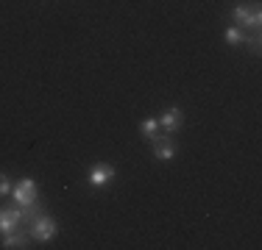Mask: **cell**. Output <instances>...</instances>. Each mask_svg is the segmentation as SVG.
Masks as SVG:
<instances>
[{
    "instance_id": "11",
    "label": "cell",
    "mask_w": 262,
    "mask_h": 250,
    "mask_svg": "<svg viewBox=\"0 0 262 250\" xmlns=\"http://www.w3.org/2000/svg\"><path fill=\"white\" fill-rule=\"evenodd\" d=\"M11 192V184H9V178L6 175H0V197H6Z\"/></svg>"
},
{
    "instance_id": "6",
    "label": "cell",
    "mask_w": 262,
    "mask_h": 250,
    "mask_svg": "<svg viewBox=\"0 0 262 250\" xmlns=\"http://www.w3.org/2000/svg\"><path fill=\"white\" fill-rule=\"evenodd\" d=\"M31 242V234L26 228H17V231H9V234H3V245L6 250H14V247H28Z\"/></svg>"
},
{
    "instance_id": "8",
    "label": "cell",
    "mask_w": 262,
    "mask_h": 250,
    "mask_svg": "<svg viewBox=\"0 0 262 250\" xmlns=\"http://www.w3.org/2000/svg\"><path fill=\"white\" fill-rule=\"evenodd\" d=\"M182 120H184V117H182V111H179V109H167L165 114L159 117V128L165 131V134H176L179 125H182Z\"/></svg>"
},
{
    "instance_id": "3",
    "label": "cell",
    "mask_w": 262,
    "mask_h": 250,
    "mask_svg": "<svg viewBox=\"0 0 262 250\" xmlns=\"http://www.w3.org/2000/svg\"><path fill=\"white\" fill-rule=\"evenodd\" d=\"M26 225V214H23V206H3L0 209V236L9 234V231H17Z\"/></svg>"
},
{
    "instance_id": "4",
    "label": "cell",
    "mask_w": 262,
    "mask_h": 250,
    "mask_svg": "<svg viewBox=\"0 0 262 250\" xmlns=\"http://www.w3.org/2000/svg\"><path fill=\"white\" fill-rule=\"evenodd\" d=\"M151 145H154V156H157L159 161H170L173 156H176V145H173V136L170 134H157L151 139Z\"/></svg>"
},
{
    "instance_id": "7",
    "label": "cell",
    "mask_w": 262,
    "mask_h": 250,
    "mask_svg": "<svg viewBox=\"0 0 262 250\" xmlns=\"http://www.w3.org/2000/svg\"><path fill=\"white\" fill-rule=\"evenodd\" d=\"M112 178H115V167L112 164H95L90 170V184L92 186H106Z\"/></svg>"
},
{
    "instance_id": "10",
    "label": "cell",
    "mask_w": 262,
    "mask_h": 250,
    "mask_svg": "<svg viewBox=\"0 0 262 250\" xmlns=\"http://www.w3.org/2000/svg\"><path fill=\"white\" fill-rule=\"evenodd\" d=\"M140 131H142V136H145V139L151 142L154 136H157V131H162V128H159V120H157V117H151V120H145V122L140 125Z\"/></svg>"
},
{
    "instance_id": "9",
    "label": "cell",
    "mask_w": 262,
    "mask_h": 250,
    "mask_svg": "<svg viewBox=\"0 0 262 250\" xmlns=\"http://www.w3.org/2000/svg\"><path fill=\"white\" fill-rule=\"evenodd\" d=\"M223 36H226L229 45H246V42H248V34H246L243 28H237V25L226 28V34H223Z\"/></svg>"
},
{
    "instance_id": "1",
    "label": "cell",
    "mask_w": 262,
    "mask_h": 250,
    "mask_svg": "<svg viewBox=\"0 0 262 250\" xmlns=\"http://www.w3.org/2000/svg\"><path fill=\"white\" fill-rule=\"evenodd\" d=\"M28 225V234H31V239H39V242H51L53 236H56V220L51 214H36Z\"/></svg>"
},
{
    "instance_id": "5",
    "label": "cell",
    "mask_w": 262,
    "mask_h": 250,
    "mask_svg": "<svg viewBox=\"0 0 262 250\" xmlns=\"http://www.w3.org/2000/svg\"><path fill=\"white\" fill-rule=\"evenodd\" d=\"M11 195H14V203L17 206L34 203V200H36V184H34V178H23L20 184L11 189Z\"/></svg>"
},
{
    "instance_id": "2",
    "label": "cell",
    "mask_w": 262,
    "mask_h": 250,
    "mask_svg": "<svg viewBox=\"0 0 262 250\" xmlns=\"http://www.w3.org/2000/svg\"><path fill=\"white\" fill-rule=\"evenodd\" d=\"M234 17V25L237 28H254L259 34V22H262V14H259V6H234L232 11Z\"/></svg>"
}]
</instances>
